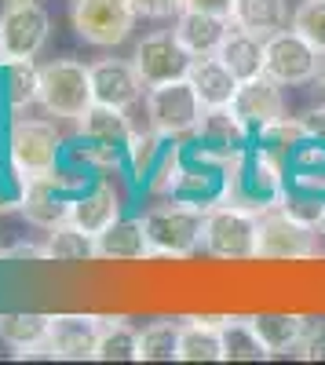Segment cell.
<instances>
[{
  "label": "cell",
  "instance_id": "6da1fadb",
  "mask_svg": "<svg viewBox=\"0 0 325 365\" xmlns=\"http://www.w3.org/2000/svg\"><path fill=\"white\" fill-rule=\"evenodd\" d=\"M282 190H285V165L274 161L267 150H259L256 143H249L230 165L227 201L263 216L267 208L282 205Z\"/></svg>",
  "mask_w": 325,
  "mask_h": 365
},
{
  "label": "cell",
  "instance_id": "7a4b0ae2",
  "mask_svg": "<svg viewBox=\"0 0 325 365\" xmlns=\"http://www.w3.org/2000/svg\"><path fill=\"white\" fill-rule=\"evenodd\" d=\"M201 252L227 263L259 259V216L230 201L209 208L205 212V230H201Z\"/></svg>",
  "mask_w": 325,
  "mask_h": 365
},
{
  "label": "cell",
  "instance_id": "3957f363",
  "mask_svg": "<svg viewBox=\"0 0 325 365\" xmlns=\"http://www.w3.org/2000/svg\"><path fill=\"white\" fill-rule=\"evenodd\" d=\"M230 165L220 154H209L205 146H197L194 139L183 143V165H180V179L168 194V201H180L190 208L209 212L216 205L227 201V187H230Z\"/></svg>",
  "mask_w": 325,
  "mask_h": 365
},
{
  "label": "cell",
  "instance_id": "277c9868",
  "mask_svg": "<svg viewBox=\"0 0 325 365\" xmlns=\"http://www.w3.org/2000/svg\"><path fill=\"white\" fill-rule=\"evenodd\" d=\"M63 150H66V143H63V135H58L55 120H41V117H15L11 120V128H8V165H11V175H19V182L55 172Z\"/></svg>",
  "mask_w": 325,
  "mask_h": 365
},
{
  "label": "cell",
  "instance_id": "5b68a950",
  "mask_svg": "<svg viewBox=\"0 0 325 365\" xmlns=\"http://www.w3.org/2000/svg\"><path fill=\"white\" fill-rule=\"evenodd\" d=\"M96 103L92 73L77 58H51L41 66V110L55 120H81Z\"/></svg>",
  "mask_w": 325,
  "mask_h": 365
},
{
  "label": "cell",
  "instance_id": "8992f818",
  "mask_svg": "<svg viewBox=\"0 0 325 365\" xmlns=\"http://www.w3.org/2000/svg\"><path fill=\"white\" fill-rule=\"evenodd\" d=\"M143 106H146V125L172 139H190L205 117V103L187 77L146 88Z\"/></svg>",
  "mask_w": 325,
  "mask_h": 365
},
{
  "label": "cell",
  "instance_id": "52a82bcc",
  "mask_svg": "<svg viewBox=\"0 0 325 365\" xmlns=\"http://www.w3.org/2000/svg\"><path fill=\"white\" fill-rule=\"evenodd\" d=\"M146 234H150V252L165 259H187L201 249V230H205V212L190 205H161L146 212Z\"/></svg>",
  "mask_w": 325,
  "mask_h": 365
},
{
  "label": "cell",
  "instance_id": "ba28073f",
  "mask_svg": "<svg viewBox=\"0 0 325 365\" xmlns=\"http://www.w3.org/2000/svg\"><path fill=\"white\" fill-rule=\"evenodd\" d=\"M321 51L296 29H278L263 41V73L278 81L282 88H296V84H314L321 70Z\"/></svg>",
  "mask_w": 325,
  "mask_h": 365
},
{
  "label": "cell",
  "instance_id": "9c48e42d",
  "mask_svg": "<svg viewBox=\"0 0 325 365\" xmlns=\"http://www.w3.org/2000/svg\"><path fill=\"white\" fill-rule=\"evenodd\" d=\"M84 190V182L66 175V172H48V175H33L22 182V194H19V208L22 216L33 223V227H58V223H70V205L73 197Z\"/></svg>",
  "mask_w": 325,
  "mask_h": 365
},
{
  "label": "cell",
  "instance_id": "30bf717a",
  "mask_svg": "<svg viewBox=\"0 0 325 365\" xmlns=\"http://www.w3.org/2000/svg\"><path fill=\"white\" fill-rule=\"evenodd\" d=\"M135 8L132 0H73L70 22L84 44L96 48H117L132 37L135 29Z\"/></svg>",
  "mask_w": 325,
  "mask_h": 365
},
{
  "label": "cell",
  "instance_id": "8fae6325",
  "mask_svg": "<svg viewBox=\"0 0 325 365\" xmlns=\"http://www.w3.org/2000/svg\"><path fill=\"white\" fill-rule=\"evenodd\" d=\"M318 256V230L292 220L289 212L267 208L259 216V259H311Z\"/></svg>",
  "mask_w": 325,
  "mask_h": 365
},
{
  "label": "cell",
  "instance_id": "7c38bea8",
  "mask_svg": "<svg viewBox=\"0 0 325 365\" xmlns=\"http://www.w3.org/2000/svg\"><path fill=\"white\" fill-rule=\"evenodd\" d=\"M51 37V19L37 0H19L8 4L0 15V44H4V63L8 58H37Z\"/></svg>",
  "mask_w": 325,
  "mask_h": 365
},
{
  "label": "cell",
  "instance_id": "4fadbf2b",
  "mask_svg": "<svg viewBox=\"0 0 325 365\" xmlns=\"http://www.w3.org/2000/svg\"><path fill=\"white\" fill-rule=\"evenodd\" d=\"M132 66L139 70L143 84L154 88V84H168V81H180L190 70V55L187 48L175 41L172 29H161V34H146L135 51H132Z\"/></svg>",
  "mask_w": 325,
  "mask_h": 365
},
{
  "label": "cell",
  "instance_id": "5bb4252c",
  "mask_svg": "<svg viewBox=\"0 0 325 365\" xmlns=\"http://www.w3.org/2000/svg\"><path fill=\"white\" fill-rule=\"evenodd\" d=\"M92 73V91L96 103L117 106V110H132L135 103H143L146 84L139 77V70L132 66V58H99V63L88 66Z\"/></svg>",
  "mask_w": 325,
  "mask_h": 365
},
{
  "label": "cell",
  "instance_id": "9a60e30c",
  "mask_svg": "<svg viewBox=\"0 0 325 365\" xmlns=\"http://www.w3.org/2000/svg\"><path fill=\"white\" fill-rule=\"evenodd\" d=\"M230 110L242 117V125L256 135L259 128L274 125V120L289 117L285 113V99H282V84L271 81L267 73H259L252 81H242L238 84V96H234Z\"/></svg>",
  "mask_w": 325,
  "mask_h": 365
},
{
  "label": "cell",
  "instance_id": "2e32d148",
  "mask_svg": "<svg viewBox=\"0 0 325 365\" xmlns=\"http://www.w3.org/2000/svg\"><path fill=\"white\" fill-rule=\"evenodd\" d=\"M121 220V194L106 175H96L70 205V223L88 237H99L110 223Z\"/></svg>",
  "mask_w": 325,
  "mask_h": 365
},
{
  "label": "cell",
  "instance_id": "e0dca14e",
  "mask_svg": "<svg viewBox=\"0 0 325 365\" xmlns=\"http://www.w3.org/2000/svg\"><path fill=\"white\" fill-rule=\"evenodd\" d=\"M103 318L96 314H51V332H48V354L51 358H96Z\"/></svg>",
  "mask_w": 325,
  "mask_h": 365
},
{
  "label": "cell",
  "instance_id": "ac0fdd59",
  "mask_svg": "<svg viewBox=\"0 0 325 365\" xmlns=\"http://www.w3.org/2000/svg\"><path fill=\"white\" fill-rule=\"evenodd\" d=\"M190 139L197 146H205L209 154H220V158L234 161L252 143V132L242 125V117L234 113L230 106H212V110H205L201 125H197V132Z\"/></svg>",
  "mask_w": 325,
  "mask_h": 365
},
{
  "label": "cell",
  "instance_id": "d6986e66",
  "mask_svg": "<svg viewBox=\"0 0 325 365\" xmlns=\"http://www.w3.org/2000/svg\"><path fill=\"white\" fill-rule=\"evenodd\" d=\"M282 208L292 220H300L318 230L325 216V172H304V168H285V190Z\"/></svg>",
  "mask_w": 325,
  "mask_h": 365
},
{
  "label": "cell",
  "instance_id": "ffe728a7",
  "mask_svg": "<svg viewBox=\"0 0 325 365\" xmlns=\"http://www.w3.org/2000/svg\"><path fill=\"white\" fill-rule=\"evenodd\" d=\"M230 15H212V11H180L175 15V26H172V34L175 41H180L187 48L190 58L197 55H216L230 34Z\"/></svg>",
  "mask_w": 325,
  "mask_h": 365
},
{
  "label": "cell",
  "instance_id": "44dd1931",
  "mask_svg": "<svg viewBox=\"0 0 325 365\" xmlns=\"http://www.w3.org/2000/svg\"><path fill=\"white\" fill-rule=\"evenodd\" d=\"M154 256L150 252V234H146L143 216H121L96 237V259H113V263H135Z\"/></svg>",
  "mask_w": 325,
  "mask_h": 365
},
{
  "label": "cell",
  "instance_id": "7402d4cb",
  "mask_svg": "<svg viewBox=\"0 0 325 365\" xmlns=\"http://www.w3.org/2000/svg\"><path fill=\"white\" fill-rule=\"evenodd\" d=\"M187 81L194 84V91L201 96L205 110L212 106H230L234 96H238V77L230 73V66L223 63L220 55H197L190 58V70H187Z\"/></svg>",
  "mask_w": 325,
  "mask_h": 365
},
{
  "label": "cell",
  "instance_id": "603a6c76",
  "mask_svg": "<svg viewBox=\"0 0 325 365\" xmlns=\"http://www.w3.org/2000/svg\"><path fill=\"white\" fill-rule=\"evenodd\" d=\"M180 361H227L220 318H183L180 325Z\"/></svg>",
  "mask_w": 325,
  "mask_h": 365
},
{
  "label": "cell",
  "instance_id": "cb8c5ba5",
  "mask_svg": "<svg viewBox=\"0 0 325 365\" xmlns=\"http://www.w3.org/2000/svg\"><path fill=\"white\" fill-rule=\"evenodd\" d=\"M51 314H0V340L15 347L19 358H51L48 354Z\"/></svg>",
  "mask_w": 325,
  "mask_h": 365
},
{
  "label": "cell",
  "instance_id": "d4e9b609",
  "mask_svg": "<svg viewBox=\"0 0 325 365\" xmlns=\"http://www.w3.org/2000/svg\"><path fill=\"white\" fill-rule=\"evenodd\" d=\"M0 91L11 110H29L41 103V66L33 58H8L0 66Z\"/></svg>",
  "mask_w": 325,
  "mask_h": 365
},
{
  "label": "cell",
  "instance_id": "484cf974",
  "mask_svg": "<svg viewBox=\"0 0 325 365\" xmlns=\"http://www.w3.org/2000/svg\"><path fill=\"white\" fill-rule=\"evenodd\" d=\"M230 22L267 41L271 34L285 29L289 8H285V0H230Z\"/></svg>",
  "mask_w": 325,
  "mask_h": 365
},
{
  "label": "cell",
  "instance_id": "4316f807",
  "mask_svg": "<svg viewBox=\"0 0 325 365\" xmlns=\"http://www.w3.org/2000/svg\"><path fill=\"white\" fill-rule=\"evenodd\" d=\"M216 55L230 66V73L238 81H252V77L263 73V37L249 34V29L230 26V34H227V41Z\"/></svg>",
  "mask_w": 325,
  "mask_h": 365
},
{
  "label": "cell",
  "instance_id": "83f0119b",
  "mask_svg": "<svg viewBox=\"0 0 325 365\" xmlns=\"http://www.w3.org/2000/svg\"><path fill=\"white\" fill-rule=\"evenodd\" d=\"M77 125H81V135L99 139V143H113V146H128V139L135 135V128L128 125V110H117V106H106V103H92Z\"/></svg>",
  "mask_w": 325,
  "mask_h": 365
},
{
  "label": "cell",
  "instance_id": "f1b7e54d",
  "mask_svg": "<svg viewBox=\"0 0 325 365\" xmlns=\"http://www.w3.org/2000/svg\"><path fill=\"white\" fill-rule=\"evenodd\" d=\"M252 325L259 332L263 347H267L271 358H274V354H289V351L300 347L307 318L304 314H252Z\"/></svg>",
  "mask_w": 325,
  "mask_h": 365
},
{
  "label": "cell",
  "instance_id": "f546056e",
  "mask_svg": "<svg viewBox=\"0 0 325 365\" xmlns=\"http://www.w3.org/2000/svg\"><path fill=\"white\" fill-rule=\"evenodd\" d=\"M96 361H139V332L128 318H103Z\"/></svg>",
  "mask_w": 325,
  "mask_h": 365
},
{
  "label": "cell",
  "instance_id": "4dcf8cb0",
  "mask_svg": "<svg viewBox=\"0 0 325 365\" xmlns=\"http://www.w3.org/2000/svg\"><path fill=\"white\" fill-rule=\"evenodd\" d=\"M168 146H172V135H161L154 128H146V132H135L128 139V168L135 175V182H150V175L158 172L161 158L168 154Z\"/></svg>",
  "mask_w": 325,
  "mask_h": 365
},
{
  "label": "cell",
  "instance_id": "1f68e13d",
  "mask_svg": "<svg viewBox=\"0 0 325 365\" xmlns=\"http://www.w3.org/2000/svg\"><path fill=\"white\" fill-rule=\"evenodd\" d=\"M44 249L51 263H84V259H96V237H88L73 223H58L48 230Z\"/></svg>",
  "mask_w": 325,
  "mask_h": 365
},
{
  "label": "cell",
  "instance_id": "d6a6232c",
  "mask_svg": "<svg viewBox=\"0 0 325 365\" xmlns=\"http://www.w3.org/2000/svg\"><path fill=\"white\" fill-rule=\"evenodd\" d=\"M220 325H223L227 361H259V358H271V351L263 347L252 318H220Z\"/></svg>",
  "mask_w": 325,
  "mask_h": 365
},
{
  "label": "cell",
  "instance_id": "836d02e7",
  "mask_svg": "<svg viewBox=\"0 0 325 365\" xmlns=\"http://www.w3.org/2000/svg\"><path fill=\"white\" fill-rule=\"evenodd\" d=\"M307 135V128H304V120L300 117H282V120H274V125H267V128H259L256 135H252V143L259 146V150H267V154L274 158V161H289V154L296 150V143Z\"/></svg>",
  "mask_w": 325,
  "mask_h": 365
},
{
  "label": "cell",
  "instance_id": "e575fe53",
  "mask_svg": "<svg viewBox=\"0 0 325 365\" xmlns=\"http://www.w3.org/2000/svg\"><path fill=\"white\" fill-rule=\"evenodd\" d=\"M180 354V322H150L139 332V361H172Z\"/></svg>",
  "mask_w": 325,
  "mask_h": 365
},
{
  "label": "cell",
  "instance_id": "d590c367",
  "mask_svg": "<svg viewBox=\"0 0 325 365\" xmlns=\"http://www.w3.org/2000/svg\"><path fill=\"white\" fill-rule=\"evenodd\" d=\"M292 29L325 55V0H300V8L292 11Z\"/></svg>",
  "mask_w": 325,
  "mask_h": 365
},
{
  "label": "cell",
  "instance_id": "8d00e7d4",
  "mask_svg": "<svg viewBox=\"0 0 325 365\" xmlns=\"http://www.w3.org/2000/svg\"><path fill=\"white\" fill-rule=\"evenodd\" d=\"M296 354H300V358H307V361H325V318L307 322L304 340H300Z\"/></svg>",
  "mask_w": 325,
  "mask_h": 365
},
{
  "label": "cell",
  "instance_id": "74e56055",
  "mask_svg": "<svg viewBox=\"0 0 325 365\" xmlns=\"http://www.w3.org/2000/svg\"><path fill=\"white\" fill-rule=\"evenodd\" d=\"M132 8L143 19H172L183 11V0H132Z\"/></svg>",
  "mask_w": 325,
  "mask_h": 365
},
{
  "label": "cell",
  "instance_id": "f35d334b",
  "mask_svg": "<svg viewBox=\"0 0 325 365\" xmlns=\"http://www.w3.org/2000/svg\"><path fill=\"white\" fill-rule=\"evenodd\" d=\"M0 259H15V263L29 259V263H44V259H48V249H44V245H37V241H15L11 249L0 252Z\"/></svg>",
  "mask_w": 325,
  "mask_h": 365
},
{
  "label": "cell",
  "instance_id": "ab89813d",
  "mask_svg": "<svg viewBox=\"0 0 325 365\" xmlns=\"http://www.w3.org/2000/svg\"><path fill=\"white\" fill-rule=\"evenodd\" d=\"M187 11H212V15H230V0H183Z\"/></svg>",
  "mask_w": 325,
  "mask_h": 365
},
{
  "label": "cell",
  "instance_id": "60d3db41",
  "mask_svg": "<svg viewBox=\"0 0 325 365\" xmlns=\"http://www.w3.org/2000/svg\"><path fill=\"white\" fill-rule=\"evenodd\" d=\"M300 120H304V128H307L311 135H318V139H325V106H314V110H307V113H300Z\"/></svg>",
  "mask_w": 325,
  "mask_h": 365
},
{
  "label": "cell",
  "instance_id": "b9f144b4",
  "mask_svg": "<svg viewBox=\"0 0 325 365\" xmlns=\"http://www.w3.org/2000/svg\"><path fill=\"white\" fill-rule=\"evenodd\" d=\"M314 84H318V91H321V99H325V58H321V70H318Z\"/></svg>",
  "mask_w": 325,
  "mask_h": 365
},
{
  "label": "cell",
  "instance_id": "7bdbcfd3",
  "mask_svg": "<svg viewBox=\"0 0 325 365\" xmlns=\"http://www.w3.org/2000/svg\"><path fill=\"white\" fill-rule=\"evenodd\" d=\"M318 234H321V237H325V216H321V223H318Z\"/></svg>",
  "mask_w": 325,
  "mask_h": 365
},
{
  "label": "cell",
  "instance_id": "ee69618b",
  "mask_svg": "<svg viewBox=\"0 0 325 365\" xmlns=\"http://www.w3.org/2000/svg\"><path fill=\"white\" fill-rule=\"evenodd\" d=\"M0 66H4V44H0Z\"/></svg>",
  "mask_w": 325,
  "mask_h": 365
},
{
  "label": "cell",
  "instance_id": "f6af8a7d",
  "mask_svg": "<svg viewBox=\"0 0 325 365\" xmlns=\"http://www.w3.org/2000/svg\"><path fill=\"white\" fill-rule=\"evenodd\" d=\"M4 4H19V0H4Z\"/></svg>",
  "mask_w": 325,
  "mask_h": 365
},
{
  "label": "cell",
  "instance_id": "bcb514c9",
  "mask_svg": "<svg viewBox=\"0 0 325 365\" xmlns=\"http://www.w3.org/2000/svg\"><path fill=\"white\" fill-rule=\"evenodd\" d=\"M0 252H4V249H0Z\"/></svg>",
  "mask_w": 325,
  "mask_h": 365
}]
</instances>
